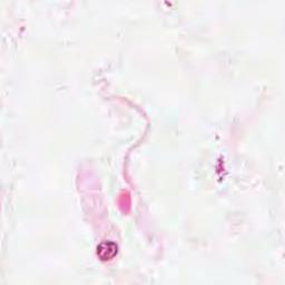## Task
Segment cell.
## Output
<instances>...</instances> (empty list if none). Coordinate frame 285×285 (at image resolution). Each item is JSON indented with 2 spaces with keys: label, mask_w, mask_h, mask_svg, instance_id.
I'll return each instance as SVG.
<instances>
[{
  "label": "cell",
  "mask_w": 285,
  "mask_h": 285,
  "mask_svg": "<svg viewBox=\"0 0 285 285\" xmlns=\"http://www.w3.org/2000/svg\"><path fill=\"white\" fill-rule=\"evenodd\" d=\"M118 252L117 245L113 242H104L97 247V255L102 261H109Z\"/></svg>",
  "instance_id": "cell-1"
}]
</instances>
